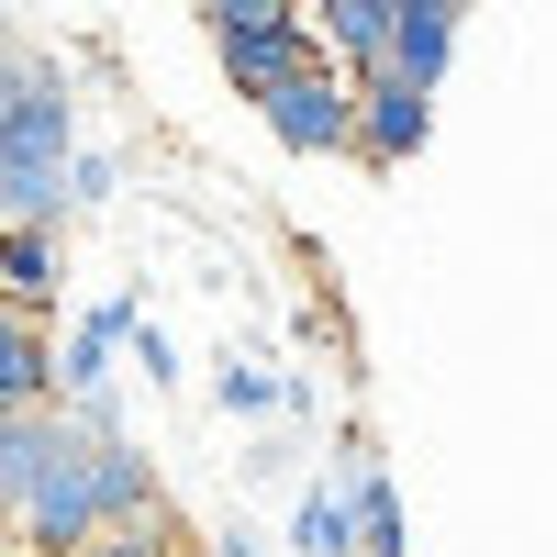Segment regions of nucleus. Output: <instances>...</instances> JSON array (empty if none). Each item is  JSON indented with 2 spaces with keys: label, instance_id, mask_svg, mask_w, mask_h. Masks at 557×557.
<instances>
[{
  "label": "nucleus",
  "instance_id": "1",
  "mask_svg": "<svg viewBox=\"0 0 557 557\" xmlns=\"http://www.w3.org/2000/svg\"><path fill=\"white\" fill-rule=\"evenodd\" d=\"M67 157H78L67 67L12 57V101H0V223H57L67 212Z\"/></svg>",
  "mask_w": 557,
  "mask_h": 557
},
{
  "label": "nucleus",
  "instance_id": "2",
  "mask_svg": "<svg viewBox=\"0 0 557 557\" xmlns=\"http://www.w3.org/2000/svg\"><path fill=\"white\" fill-rule=\"evenodd\" d=\"M257 112H268V134H278V146H301V157H346L357 89H346V67H335V57H312L301 78H278Z\"/></svg>",
  "mask_w": 557,
  "mask_h": 557
},
{
  "label": "nucleus",
  "instance_id": "3",
  "mask_svg": "<svg viewBox=\"0 0 557 557\" xmlns=\"http://www.w3.org/2000/svg\"><path fill=\"white\" fill-rule=\"evenodd\" d=\"M212 45H223V78H235V101H268L278 78H301L323 45L301 34V12H268V23H212Z\"/></svg>",
  "mask_w": 557,
  "mask_h": 557
},
{
  "label": "nucleus",
  "instance_id": "4",
  "mask_svg": "<svg viewBox=\"0 0 557 557\" xmlns=\"http://www.w3.org/2000/svg\"><path fill=\"white\" fill-rule=\"evenodd\" d=\"M346 89H357L346 157H368V168H401L412 146H424V101H435V89H412V78H391V67H368V78H346Z\"/></svg>",
  "mask_w": 557,
  "mask_h": 557
},
{
  "label": "nucleus",
  "instance_id": "5",
  "mask_svg": "<svg viewBox=\"0 0 557 557\" xmlns=\"http://www.w3.org/2000/svg\"><path fill=\"white\" fill-rule=\"evenodd\" d=\"M34 401H57V346H45V312L0 301V412H34Z\"/></svg>",
  "mask_w": 557,
  "mask_h": 557
},
{
  "label": "nucleus",
  "instance_id": "6",
  "mask_svg": "<svg viewBox=\"0 0 557 557\" xmlns=\"http://www.w3.org/2000/svg\"><path fill=\"white\" fill-rule=\"evenodd\" d=\"M134 312H146V301H101V312H78V335H67V357H57V401L112 391V357H123V335H134Z\"/></svg>",
  "mask_w": 557,
  "mask_h": 557
},
{
  "label": "nucleus",
  "instance_id": "7",
  "mask_svg": "<svg viewBox=\"0 0 557 557\" xmlns=\"http://www.w3.org/2000/svg\"><path fill=\"white\" fill-rule=\"evenodd\" d=\"M67 290V268H57V223H0V301L12 312H45Z\"/></svg>",
  "mask_w": 557,
  "mask_h": 557
},
{
  "label": "nucleus",
  "instance_id": "8",
  "mask_svg": "<svg viewBox=\"0 0 557 557\" xmlns=\"http://www.w3.org/2000/svg\"><path fill=\"white\" fill-rule=\"evenodd\" d=\"M346 513H357V557H412L401 546V491L380 480V457H368V446H346Z\"/></svg>",
  "mask_w": 557,
  "mask_h": 557
},
{
  "label": "nucleus",
  "instance_id": "9",
  "mask_svg": "<svg viewBox=\"0 0 557 557\" xmlns=\"http://www.w3.org/2000/svg\"><path fill=\"white\" fill-rule=\"evenodd\" d=\"M290 557H357V513H346V491H301V513H290Z\"/></svg>",
  "mask_w": 557,
  "mask_h": 557
},
{
  "label": "nucleus",
  "instance_id": "10",
  "mask_svg": "<svg viewBox=\"0 0 557 557\" xmlns=\"http://www.w3.org/2000/svg\"><path fill=\"white\" fill-rule=\"evenodd\" d=\"M67 557H190V546H178V513H168V524H101V535H78Z\"/></svg>",
  "mask_w": 557,
  "mask_h": 557
},
{
  "label": "nucleus",
  "instance_id": "11",
  "mask_svg": "<svg viewBox=\"0 0 557 557\" xmlns=\"http://www.w3.org/2000/svg\"><path fill=\"white\" fill-rule=\"evenodd\" d=\"M212 401H223V412H278V380L246 368V357H223V368H212Z\"/></svg>",
  "mask_w": 557,
  "mask_h": 557
},
{
  "label": "nucleus",
  "instance_id": "12",
  "mask_svg": "<svg viewBox=\"0 0 557 557\" xmlns=\"http://www.w3.org/2000/svg\"><path fill=\"white\" fill-rule=\"evenodd\" d=\"M112 178H123V168H112L101 146H78V157H67V201H101V190H112Z\"/></svg>",
  "mask_w": 557,
  "mask_h": 557
},
{
  "label": "nucleus",
  "instance_id": "13",
  "mask_svg": "<svg viewBox=\"0 0 557 557\" xmlns=\"http://www.w3.org/2000/svg\"><path fill=\"white\" fill-rule=\"evenodd\" d=\"M201 557H257V535H212V546H201Z\"/></svg>",
  "mask_w": 557,
  "mask_h": 557
},
{
  "label": "nucleus",
  "instance_id": "14",
  "mask_svg": "<svg viewBox=\"0 0 557 557\" xmlns=\"http://www.w3.org/2000/svg\"><path fill=\"white\" fill-rule=\"evenodd\" d=\"M0 12H12V0H0ZM0 57H23V45H12V23H0Z\"/></svg>",
  "mask_w": 557,
  "mask_h": 557
},
{
  "label": "nucleus",
  "instance_id": "15",
  "mask_svg": "<svg viewBox=\"0 0 557 557\" xmlns=\"http://www.w3.org/2000/svg\"><path fill=\"white\" fill-rule=\"evenodd\" d=\"M0 101H12V57H0Z\"/></svg>",
  "mask_w": 557,
  "mask_h": 557
},
{
  "label": "nucleus",
  "instance_id": "16",
  "mask_svg": "<svg viewBox=\"0 0 557 557\" xmlns=\"http://www.w3.org/2000/svg\"><path fill=\"white\" fill-rule=\"evenodd\" d=\"M446 12H469V0H446Z\"/></svg>",
  "mask_w": 557,
  "mask_h": 557
},
{
  "label": "nucleus",
  "instance_id": "17",
  "mask_svg": "<svg viewBox=\"0 0 557 557\" xmlns=\"http://www.w3.org/2000/svg\"><path fill=\"white\" fill-rule=\"evenodd\" d=\"M201 12H212V0H201Z\"/></svg>",
  "mask_w": 557,
  "mask_h": 557
}]
</instances>
